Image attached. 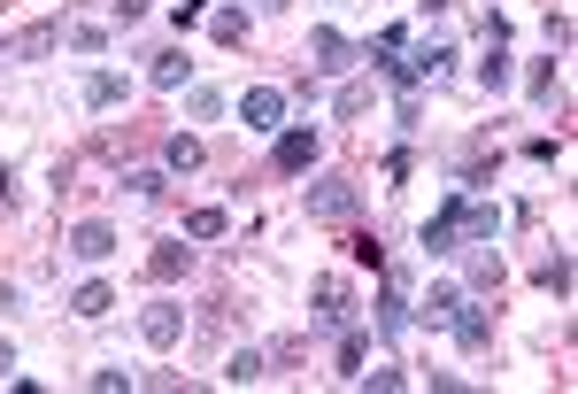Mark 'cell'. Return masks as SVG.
Wrapping results in <instances>:
<instances>
[{
  "instance_id": "9c48e42d",
  "label": "cell",
  "mask_w": 578,
  "mask_h": 394,
  "mask_svg": "<svg viewBox=\"0 0 578 394\" xmlns=\"http://www.w3.org/2000/svg\"><path fill=\"white\" fill-rule=\"evenodd\" d=\"M308 54H316V70H347V62H355L363 47H355L347 31H332V23H316V31H308Z\"/></svg>"
},
{
  "instance_id": "4dcf8cb0",
  "label": "cell",
  "mask_w": 578,
  "mask_h": 394,
  "mask_svg": "<svg viewBox=\"0 0 578 394\" xmlns=\"http://www.w3.org/2000/svg\"><path fill=\"white\" fill-rule=\"evenodd\" d=\"M124 186H132V194H140V201H154V194H162V171H132Z\"/></svg>"
},
{
  "instance_id": "8fae6325",
  "label": "cell",
  "mask_w": 578,
  "mask_h": 394,
  "mask_svg": "<svg viewBox=\"0 0 578 394\" xmlns=\"http://www.w3.org/2000/svg\"><path fill=\"white\" fill-rule=\"evenodd\" d=\"M371 317H378V333H402V325H409V286H402V271H386V286H378V310H371Z\"/></svg>"
},
{
  "instance_id": "7402d4cb",
  "label": "cell",
  "mask_w": 578,
  "mask_h": 394,
  "mask_svg": "<svg viewBox=\"0 0 578 394\" xmlns=\"http://www.w3.org/2000/svg\"><path fill=\"white\" fill-rule=\"evenodd\" d=\"M185 232H193V240H224V232H232V216H224V209H193V216H185Z\"/></svg>"
},
{
  "instance_id": "5bb4252c",
  "label": "cell",
  "mask_w": 578,
  "mask_h": 394,
  "mask_svg": "<svg viewBox=\"0 0 578 394\" xmlns=\"http://www.w3.org/2000/svg\"><path fill=\"white\" fill-rule=\"evenodd\" d=\"M402 47H409V39H402V31H378V39H371V47H363V62H371V70H378V78H402ZM402 85H409V78H402Z\"/></svg>"
},
{
  "instance_id": "e0dca14e",
  "label": "cell",
  "mask_w": 578,
  "mask_h": 394,
  "mask_svg": "<svg viewBox=\"0 0 578 394\" xmlns=\"http://www.w3.org/2000/svg\"><path fill=\"white\" fill-rule=\"evenodd\" d=\"M124 101V78L116 70H85V109H116Z\"/></svg>"
},
{
  "instance_id": "836d02e7",
  "label": "cell",
  "mask_w": 578,
  "mask_h": 394,
  "mask_svg": "<svg viewBox=\"0 0 578 394\" xmlns=\"http://www.w3.org/2000/svg\"><path fill=\"white\" fill-rule=\"evenodd\" d=\"M8 372H16V348H8V341H0V380H8Z\"/></svg>"
},
{
  "instance_id": "6da1fadb",
  "label": "cell",
  "mask_w": 578,
  "mask_h": 394,
  "mask_svg": "<svg viewBox=\"0 0 578 394\" xmlns=\"http://www.w3.org/2000/svg\"><path fill=\"white\" fill-rule=\"evenodd\" d=\"M447 70H455V47H447V39H417V47H409V62H402V78H409V85H439Z\"/></svg>"
},
{
  "instance_id": "52a82bcc",
  "label": "cell",
  "mask_w": 578,
  "mask_h": 394,
  "mask_svg": "<svg viewBox=\"0 0 578 394\" xmlns=\"http://www.w3.org/2000/svg\"><path fill=\"white\" fill-rule=\"evenodd\" d=\"M70 255H78V263H109V255H116V224H109V216H85V224L70 232Z\"/></svg>"
},
{
  "instance_id": "7a4b0ae2",
  "label": "cell",
  "mask_w": 578,
  "mask_h": 394,
  "mask_svg": "<svg viewBox=\"0 0 578 394\" xmlns=\"http://www.w3.org/2000/svg\"><path fill=\"white\" fill-rule=\"evenodd\" d=\"M240 124H247V132H278V124H286V93H278V85H247V93H240Z\"/></svg>"
},
{
  "instance_id": "30bf717a",
  "label": "cell",
  "mask_w": 578,
  "mask_h": 394,
  "mask_svg": "<svg viewBox=\"0 0 578 394\" xmlns=\"http://www.w3.org/2000/svg\"><path fill=\"white\" fill-rule=\"evenodd\" d=\"M347 317H355V294H347L339 271H324L316 279V325H347Z\"/></svg>"
},
{
  "instance_id": "2e32d148",
  "label": "cell",
  "mask_w": 578,
  "mask_h": 394,
  "mask_svg": "<svg viewBox=\"0 0 578 394\" xmlns=\"http://www.w3.org/2000/svg\"><path fill=\"white\" fill-rule=\"evenodd\" d=\"M308 163H316V132H278V171H286V179H301Z\"/></svg>"
},
{
  "instance_id": "cb8c5ba5",
  "label": "cell",
  "mask_w": 578,
  "mask_h": 394,
  "mask_svg": "<svg viewBox=\"0 0 578 394\" xmlns=\"http://www.w3.org/2000/svg\"><path fill=\"white\" fill-rule=\"evenodd\" d=\"M178 271H185V247H154V255H146V279H162V286H170Z\"/></svg>"
},
{
  "instance_id": "d6a6232c",
  "label": "cell",
  "mask_w": 578,
  "mask_h": 394,
  "mask_svg": "<svg viewBox=\"0 0 578 394\" xmlns=\"http://www.w3.org/2000/svg\"><path fill=\"white\" fill-rule=\"evenodd\" d=\"M425 8V23H447V0H417Z\"/></svg>"
},
{
  "instance_id": "d590c367",
  "label": "cell",
  "mask_w": 578,
  "mask_h": 394,
  "mask_svg": "<svg viewBox=\"0 0 578 394\" xmlns=\"http://www.w3.org/2000/svg\"><path fill=\"white\" fill-rule=\"evenodd\" d=\"M263 8H286V0H263Z\"/></svg>"
},
{
  "instance_id": "9a60e30c",
  "label": "cell",
  "mask_w": 578,
  "mask_h": 394,
  "mask_svg": "<svg viewBox=\"0 0 578 394\" xmlns=\"http://www.w3.org/2000/svg\"><path fill=\"white\" fill-rule=\"evenodd\" d=\"M109 310H116V286H109V279H85V286L70 294V317H85V325L109 317Z\"/></svg>"
},
{
  "instance_id": "f1b7e54d",
  "label": "cell",
  "mask_w": 578,
  "mask_h": 394,
  "mask_svg": "<svg viewBox=\"0 0 578 394\" xmlns=\"http://www.w3.org/2000/svg\"><path fill=\"white\" fill-rule=\"evenodd\" d=\"M339 372H347V380L363 372V333H347V341H339Z\"/></svg>"
},
{
  "instance_id": "e575fe53",
  "label": "cell",
  "mask_w": 578,
  "mask_h": 394,
  "mask_svg": "<svg viewBox=\"0 0 578 394\" xmlns=\"http://www.w3.org/2000/svg\"><path fill=\"white\" fill-rule=\"evenodd\" d=\"M0 201H8V171H0Z\"/></svg>"
},
{
  "instance_id": "ffe728a7",
  "label": "cell",
  "mask_w": 578,
  "mask_h": 394,
  "mask_svg": "<svg viewBox=\"0 0 578 394\" xmlns=\"http://www.w3.org/2000/svg\"><path fill=\"white\" fill-rule=\"evenodd\" d=\"M185 70H193L185 54H154V70H146V78H154L162 93H178V85H185Z\"/></svg>"
},
{
  "instance_id": "ac0fdd59",
  "label": "cell",
  "mask_w": 578,
  "mask_h": 394,
  "mask_svg": "<svg viewBox=\"0 0 578 394\" xmlns=\"http://www.w3.org/2000/svg\"><path fill=\"white\" fill-rule=\"evenodd\" d=\"M470 286H478V294H494V286H501V255H494V240L470 255Z\"/></svg>"
},
{
  "instance_id": "83f0119b",
  "label": "cell",
  "mask_w": 578,
  "mask_h": 394,
  "mask_svg": "<svg viewBox=\"0 0 578 394\" xmlns=\"http://www.w3.org/2000/svg\"><path fill=\"white\" fill-rule=\"evenodd\" d=\"M371 109V85H339V117H363Z\"/></svg>"
},
{
  "instance_id": "1f68e13d",
  "label": "cell",
  "mask_w": 578,
  "mask_h": 394,
  "mask_svg": "<svg viewBox=\"0 0 578 394\" xmlns=\"http://www.w3.org/2000/svg\"><path fill=\"white\" fill-rule=\"evenodd\" d=\"M146 8H154V0H116V23H140Z\"/></svg>"
},
{
  "instance_id": "d4e9b609",
  "label": "cell",
  "mask_w": 578,
  "mask_h": 394,
  "mask_svg": "<svg viewBox=\"0 0 578 394\" xmlns=\"http://www.w3.org/2000/svg\"><path fill=\"white\" fill-rule=\"evenodd\" d=\"M540 286H548V294H571V255H564V247L540 263Z\"/></svg>"
},
{
  "instance_id": "d6986e66",
  "label": "cell",
  "mask_w": 578,
  "mask_h": 394,
  "mask_svg": "<svg viewBox=\"0 0 578 394\" xmlns=\"http://www.w3.org/2000/svg\"><path fill=\"white\" fill-rule=\"evenodd\" d=\"M209 31H216L224 47H240V39H247V8H216V16H209Z\"/></svg>"
},
{
  "instance_id": "484cf974",
  "label": "cell",
  "mask_w": 578,
  "mask_h": 394,
  "mask_svg": "<svg viewBox=\"0 0 578 394\" xmlns=\"http://www.w3.org/2000/svg\"><path fill=\"white\" fill-rule=\"evenodd\" d=\"M70 47H78V54H109V31H101V23H70Z\"/></svg>"
},
{
  "instance_id": "603a6c76",
  "label": "cell",
  "mask_w": 578,
  "mask_h": 394,
  "mask_svg": "<svg viewBox=\"0 0 578 394\" xmlns=\"http://www.w3.org/2000/svg\"><path fill=\"white\" fill-rule=\"evenodd\" d=\"M224 380H232V387H255V380H263V348H240V356L224 364Z\"/></svg>"
},
{
  "instance_id": "5b68a950",
  "label": "cell",
  "mask_w": 578,
  "mask_h": 394,
  "mask_svg": "<svg viewBox=\"0 0 578 394\" xmlns=\"http://www.w3.org/2000/svg\"><path fill=\"white\" fill-rule=\"evenodd\" d=\"M455 247H463V186L439 201V216L425 224V255H455Z\"/></svg>"
},
{
  "instance_id": "f546056e",
  "label": "cell",
  "mask_w": 578,
  "mask_h": 394,
  "mask_svg": "<svg viewBox=\"0 0 578 394\" xmlns=\"http://www.w3.org/2000/svg\"><path fill=\"white\" fill-rule=\"evenodd\" d=\"M355 380H371V387H409V372H402V364H378V372H355Z\"/></svg>"
},
{
  "instance_id": "3957f363",
  "label": "cell",
  "mask_w": 578,
  "mask_h": 394,
  "mask_svg": "<svg viewBox=\"0 0 578 394\" xmlns=\"http://www.w3.org/2000/svg\"><path fill=\"white\" fill-rule=\"evenodd\" d=\"M140 341L146 348H178V341H185V310H178V302H146L140 310Z\"/></svg>"
},
{
  "instance_id": "4fadbf2b",
  "label": "cell",
  "mask_w": 578,
  "mask_h": 394,
  "mask_svg": "<svg viewBox=\"0 0 578 394\" xmlns=\"http://www.w3.org/2000/svg\"><path fill=\"white\" fill-rule=\"evenodd\" d=\"M494 232H501V209H494V201H470V194H463V247H486Z\"/></svg>"
},
{
  "instance_id": "277c9868",
  "label": "cell",
  "mask_w": 578,
  "mask_h": 394,
  "mask_svg": "<svg viewBox=\"0 0 578 394\" xmlns=\"http://www.w3.org/2000/svg\"><path fill=\"white\" fill-rule=\"evenodd\" d=\"M463 302H470V286H455V279H439V286H433V294H425V302H417V310H409V317H417L425 333H447V317H455Z\"/></svg>"
},
{
  "instance_id": "8992f818",
  "label": "cell",
  "mask_w": 578,
  "mask_h": 394,
  "mask_svg": "<svg viewBox=\"0 0 578 394\" xmlns=\"http://www.w3.org/2000/svg\"><path fill=\"white\" fill-rule=\"evenodd\" d=\"M308 216H316V224H347V216H355V186H347V179L308 186Z\"/></svg>"
},
{
  "instance_id": "44dd1931",
  "label": "cell",
  "mask_w": 578,
  "mask_h": 394,
  "mask_svg": "<svg viewBox=\"0 0 578 394\" xmlns=\"http://www.w3.org/2000/svg\"><path fill=\"white\" fill-rule=\"evenodd\" d=\"M162 155H170V171H201V155H209V148H201L193 132H178V140H170Z\"/></svg>"
},
{
  "instance_id": "7c38bea8",
  "label": "cell",
  "mask_w": 578,
  "mask_h": 394,
  "mask_svg": "<svg viewBox=\"0 0 578 394\" xmlns=\"http://www.w3.org/2000/svg\"><path fill=\"white\" fill-rule=\"evenodd\" d=\"M478 85H486V93H509V85H517V62H509V39H486V62H478Z\"/></svg>"
},
{
  "instance_id": "ba28073f",
  "label": "cell",
  "mask_w": 578,
  "mask_h": 394,
  "mask_svg": "<svg viewBox=\"0 0 578 394\" xmlns=\"http://www.w3.org/2000/svg\"><path fill=\"white\" fill-rule=\"evenodd\" d=\"M447 333H455V348H463V356H486V348H494V317H486V310H470V302L447 317Z\"/></svg>"
},
{
  "instance_id": "4316f807",
  "label": "cell",
  "mask_w": 578,
  "mask_h": 394,
  "mask_svg": "<svg viewBox=\"0 0 578 394\" xmlns=\"http://www.w3.org/2000/svg\"><path fill=\"white\" fill-rule=\"evenodd\" d=\"M533 101H556V54H548V62H533Z\"/></svg>"
}]
</instances>
